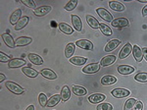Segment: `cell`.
<instances>
[{"label": "cell", "instance_id": "obj_15", "mask_svg": "<svg viewBox=\"0 0 147 110\" xmlns=\"http://www.w3.org/2000/svg\"><path fill=\"white\" fill-rule=\"evenodd\" d=\"M121 44V40L119 39H111L110 41L108 42L107 44H106L105 46V51L106 52H110V51H113V50H115L117 48L118 46Z\"/></svg>", "mask_w": 147, "mask_h": 110}, {"label": "cell", "instance_id": "obj_7", "mask_svg": "<svg viewBox=\"0 0 147 110\" xmlns=\"http://www.w3.org/2000/svg\"><path fill=\"white\" fill-rule=\"evenodd\" d=\"M52 10L51 6H41L38 7V8H35L34 10V14L37 17H43L47 15Z\"/></svg>", "mask_w": 147, "mask_h": 110}, {"label": "cell", "instance_id": "obj_35", "mask_svg": "<svg viewBox=\"0 0 147 110\" xmlns=\"http://www.w3.org/2000/svg\"><path fill=\"white\" fill-rule=\"evenodd\" d=\"M78 5V1L77 0H72V1H69L65 6V10L67 11H73L74 9L77 7Z\"/></svg>", "mask_w": 147, "mask_h": 110}, {"label": "cell", "instance_id": "obj_6", "mask_svg": "<svg viewBox=\"0 0 147 110\" xmlns=\"http://www.w3.org/2000/svg\"><path fill=\"white\" fill-rule=\"evenodd\" d=\"M131 51H132L131 44H130L129 42H127V43H125L124 45V47L121 49V51H120V53H119V58L120 59L127 58V57L129 56L130 53H131Z\"/></svg>", "mask_w": 147, "mask_h": 110}, {"label": "cell", "instance_id": "obj_45", "mask_svg": "<svg viewBox=\"0 0 147 110\" xmlns=\"http://www.w3.org/2000/svg\"><path fill=\"white\" fill-rule=\"evenodd\" d=\"M140 3H147V0H139Z\"/></svg>", "mask_w": 147, "mask_h": 110}, {"label": "cell", "instance_id": "obj_4", "mask_svg": "<svg viewBox=\"0 0 147 110\" xmlns=\"http://www.w3.org/2000/svg\"><path fill=\"white\" fill-rule=\"evenodd\" d=\"M100 63H91V64H88L87 66H85L84 69H82V72L85 74H94L96 72H98L100 70Z\"/></svg>", "mask_w": 147, "mask_h": 110}, {"label": "cell", "instance_id": "obj_42", "mask_svg": "<svg viewBox=\"0 0 147 110\" xmlns=\"http://www.w3.org/2000/svg\"><path fill=\"white\" fill-rule=\"evenodd\" d=\"M142 16H143V17L147 16V5L144 6V8L142 9Z\"/></svg>", "mask_w": 147, "mask_h": 110}, {"label": "cell", "instance_id": "obj_3", "mask_svg": "<svg viewBox=\"0 0 147 110\" xmlns=\"http://www.w3.org/2000/svg\"><path fill=\"white\" fill-rule=\"evenodd\" d=\"M96 12H97V14H98V15L103 19V20L107 21V22H113V16L111 15L110 12H108V10H106L105 8H102V7H100V8H97Z\"/></svg>", "mask_w": 147, "mask_h": 110}, {"label": "cell", "instance_id": "obj_23", "mask_svg": "<svg viewBox=\"0 0 147 110\" xmlns=\"http://www.w3.org/2000/svg\"><path fill=\"white\" fill-rule=\"evenodd\" d=\"M28 22H30V18L28 16H24L21 18V20L15 25V30L16 31H21L22 29H24L26 26L28 25Z\"/></svg>", "mask_w": 147, "mask_h": 110}, {"label": "cell", "instance_id": "obj_40", "mask_svg": "<svg viewBox=\"0 0 147 110\" xmlns=\"http://www.w3.org/2000/svg\"><path fill=\"white\" fill-rule=\"evenodd\" d=\"M142 109H143V103L138 100V101H136V103L134 105V107L132 110H142Z\"/></svg>", "mask_w": 147, "mask_h": 110}, {"label": "cell", "instance_id": "obj_37", "mask_svg": "<svg viewBox=\"0 0 147 110\" xmlns=\"http://www.w3.org/2000/svg\"><path fill=\"white\" fill-rule=\"evenodd\" d=\"M97 110H113V106L110 103H100L97 106Z\"/></svg>", "mask_w": 147, "mask_h": 110}, {"label": "cell", "instance_id": "obj_25", "mask_svg": "<svg viewBox=\"0 0 147 110\" xmlns=\"http://www.w3.org/2000/svg\"><path fill=\"white\" fill-rule=\"evenodd\" d=\"M22 72L26 76H28V77H30V78H35L38 76V72L35 71L34 69L30 68V67H23Z\"/></svg>", "mask_w": 147, "mask_h": 110}, {"label": "cell", "instance_id": "obj_20", "mask_svg": "<svg viewBox=\"0 0 147 110\" xmlns=\"http://www.w3.org/2000/svg\"><path fill=\"white\" fill-rule=\"evenodd\" d=\"M109 6H110V8L112 9V10L117 11V12H123V11H125V9L124 4H122L121 2H118V1H110L109 2Z\"/></svg>", "mask_w": 147, "mask_h": 110}, {"label": "cell", "instance_id": "obj_24", "mask_svg": "<svg viewBox=\"0 0 147 110\" xmlns=\"http://www.w3.org/2000/svg\"><path fill=\"white\" fill-rule=\"evenodd\" d=\"M118 79L114 76H104L103 78L101 79V84L103 86H110V85H113V84L117 83Z\"/></svg>", "mask_w": 147, "mask_h": 110}, {"label": "cell", "instance_id": "obj_33", "mask_svg": "<svg viewBox=\"0 0 147 110\" xmlns=\"http://www.w3.org/2000/svg\"><path fill=\"white\" fill-rule=\"evenodd\" d=\"M137 100L134 99V98H129L127 99V101H125V106H124V110H132L134 107V105H136Z\"/></svg>", "mask_w": 147, "mask_h": 110}, {"label": "cell", "instance_id": "obj_38", "mask_svg": "<svg viewBox=\"0 0 147 110\" xmlns=\"http://www.w3.org/2000/svg\"><path fill=\"white\" fill-rule=\"evenodd\" d=\"M22 3L25 4L27 7H30V8H34V9L35 8V3L32 0H23Z\"/></svg>", "mask_w": 147, "mask_h": 110}, {"label": "cell", "instance_id": "obj_26", "mask_svg": "<svg viewBox=\"0 0 147 110\" xmlns=\"http://www.w3.org/2000/svg\"><path fill=\"white\" fill-rule=\"evenodd\" d=\"M87 58L85 57H82V56H74L72 58H70V62L74 65H77V66H80V65H84V64L86 63Z\"/></svg>", "mask_w": 147, "mask_h": 110}, {"label": "cell", "instance_id": "obj_41", "mask_svg": "<svg viewBox=\"0 0 147 110\" xmlns=\"http://www.w3.org/2000/svg\"><path fill=\"white\" fill-rule=\"evenodd\" d=\"M142 53H143V57L145 58V60L147 61V47L142 48Z\"/></svg>", "mask_w": 147, "mask_h": 110}, {"label": "cell", "instance_id": "obj_5", "mask_svg": "<svg viewBox=\"0 0 147 110\" xmlns=\"http://www.w3.org/2000/svg\"><path fill=\"white\" fill-rule=\"evenodd\" d=\"M76 45L78 47L82 49H84V50H92L93 49V43L91 41L87 39H80L76 42Z\"/></svg>", "mask_w": 147, "mask_h": 110}, {"label": "cell", "instance_id": "obj_10", "mask_svg": "<svg viewBox=\"0 0 147 110\" xmlns=\"http://www.w3.org/2000/svg\"><path fill=\"white\" fill-rule=\"evenodd\" d=\"M2 39H3L5 44L9 47V48H15L16 41H14V39L12 37L11 35H9V33H3V35H2Z\"/></svg>", "mask_w": 147, "mask_h": 110}, {"label": "cell", "instance_id": "obj_1", "mask_svg": "<svg viewBox=\"0 0 147 110\" xmlns=\"http://www.w3.org/2000/svg\"><path fill=\"white\" fill-rule=\"evenodd\" d=\"M6 88H8L11 92H13V94H24V92H25V90H24L22 87H20L19 85L13 82H6Z\"/></svg>", "mask_w": 147, "mask_h": 110}, {"label": "cell", "instance_id": "obj_13", "mask_svg": "<svg viewBox=\"0 0 147 110\" xmlns=\"http://www.w3.org/2000/svg\"><path fill=\"white\" fill-rule=\"evenodd\" d=\"M118 72L121 75H129L134 72V68L129 65H120L118 66Z\"/></svg>", "mask_w": 147, "mask_h": 110}, {"label": "cell", "instance_id": "obj_11", "mask_svg": "<svg viewBox=\"0 0 147 110\" xmlns=\"http://www.w3.org/2000/svg\"><path fill=\"white\" fill-rule=\"evenodd\" d=\"M132 55H134V59L137 62H141L143 59V53H142V49L138 45H134L132 46Z\"/></svg>", "mask_w": 147, "mask_h": 110}, {"label": "cell", "instance_id": "obj_32", "mask_svg": "<svg viewBox=\"0 0 147 110\" xmlns=\"http://www.w3.org/2000/svg\"><path fill=\"white\" fill-rule=\"evenodd\" d=\"M100 31L101 33H103V35H107V37H109V35H112V30H111L110 27H108L106 24H103V23H100Z\"/></svg>", "mask_w": 147, "mask_h": 110}, {"label": "cell", "instance_id": "obj_14", "mask_svg": "<svg viewBox=\"0 0 147 110\" xmlns=\"http://www.w3.org/2000/svg\"><path fill=\"white\" fill-rule=\"evenodd\" d=\"M116 55H108V56H105L101 59L100 61V65L103 67H107L109 65H112L114 62L116 61Z\"/></svg>", "mask_w": 147, "mask_h": 110}, {"label": "cell", "instance_id": "obj_43", "mask_svg": "<svg viewBox=\"0 0 147 110\" xmlns=\"http://www.w3.org/2000/svg\"><path fill=\"white\" fill-rule=\"evenodd\" d=\"M4 80H6V76L3 74H0V82H3Z\"/></svg>", "mask_w": 147, "mask_h": 110}, {"label": "cell", "instance_id": "obj_39", "mask_svg": "<svg viewBox=\"0 0 147 110\" xmlns=\"http://www.w3.org/2000/svg\"><path fill=\"white\" fill-rule=\"evenodd\" d=\"M10 60V56L4 54L3 52H0V62H9Z\"/></svg>", "mask_w": 147, "mask_h": 110}, {"label": "cell", "instance_id": "obj_19", "mask_svg": "<svg viewBox=\"0 0 147 110\" xmlns=\"http://www.w3.org/2000/svg\"><path fill=\"white\" fill-rule=\"evenodd\" d=\"M22 18V10L21 9H17L16 11H14V13L12 14L10 17V23L12 25H16L19 21Z\"/></svg>", "mask_w": 147, "mask_h": 110}, {"label": "cell", "instance_id": "obj_30", "mask_svg": "<svg viewBox=\"0 0 147 110\" xmlns=\"http://www.w3.org/2000/svg\"><path fill=\"white\" fill-rule=\"evenodd\" d=\"M58 27H59V30H60L62 33H66V35H72V33H73V29H72L71 26H69L68 24L60 23Z\"/></svg>", "mask_w": 147, "mask_h": 110}, {"label": "cell", "instance_id": "obj_36", "mask_svg": "<svg viewBox=\"0 0 147 110\" xmlns=\"http://www.w3.org/2000/svg\"><path fill=\"white\" fill-rule=\"evenodd\" d=\"M38 101H39V103L42 107H45L46 104H47V101H48V100H47L46 94H40L39 96H38Z\"/></svg>", "mask_w": 147, "mask_h": 110}, {"label": "cell", "instance_id": "obj_2", "mask_svg": "<svg viewBox=\"0 0 147 110\" xmlns=\"http://www.w3.org/2000/svg\"><path fill=\"white\" fill-rule=\"evenodd\" d=\"M111 94L116 98H124V97L129 96L130 92L129 90H125V88H115L112 90Z\"/></svg>", "mask_w": 147, "mask_h": 110}, {"label": "cell", "instance_id": "obj_22", "mask_svg": "<svg viewBox=\"0 0 147 110\" xmlns=\"http://www.w3.org/2000/svg\"><path fill=\"white\" fill-rule=\"evenodd\" d=\"M15 41H16V46H26V45L32 43V39L28 37H21L16 39Z\"/></svg>", "mask_w": 147, "mask_h": 110}, {"label": "cell", "instance_id": "obj_28", "mask_svg": "<svg viewBox=\"0 0 147 110\" xmlns=\"http://www.w3.org/2000/svg\"><path fill=\"white\" fill-rule=\"evenodd\" d=\"M61 99L63 100V101H67V100L70 99L71 97V90L70 88H69L68 86H64L62 88V90H61Z\"/></svg>", "mask_w": 147, "mask_h": 110}, {"label": "cell", "instance_id": "obj_8", "mask_svg": "<svg viewBox=\"0 0 147 110\" xmlns=\"http://www.w3.org/2000/svg\"><path fill=\"white\" fill-rule=\"evenodd\" d=\"M129 25V22L127 19L125 18H117L115 20H113L112 22V26L115 28H125V27H127Z\"/></svg>", "mask_w": 147, "mask_h": 110}, {"label": "cell", "instance_id": "obj_29", "mask_svg": "<svg viewBox=\"0 0 147 110\" xmlns=\"http://www.w3.org/2000/svg\"><path fill=\"white\" fill-rule=\"evenodd\" d=\"M73 92L77 96H84L87 94V90H85V88L80 87V86H74L73 87Z\"/></svg>", "mask_w": 147, "mask_h": 110}, {"label": "cell", "instance_id": "obj_16", "mask_svg": "<svg viewBox=\"0 0 147 110\" xmlns=\"http://www.w3.org/2000/svg\"><path fill=\"white\" fill-rule=\"evenodd\" d=\"M104 99H105V95L102 94H93L88 97L89 102L92 104L100 103V102L103 101Z\"/></svg>", "mask_w": 147, "mask_h": 110}, {"label": "cell", "instance_id": "obj_21", "mask_svg": "<svg viewBox=\"0 0 147 110\" xmlns=\"http://www.w3.org/2000/svg\"><path fill=\"white\" fill-rule=\"evenodd\" d=\"M86 22L89 25V27H91L92 29H94V30L100 28V23L91 15H86Z\"/></svg>", "mask_w": 147, "mask_h": 110}, {"label": "cell", "instance_id": "obj_31", "mask_svg": "<svg viewBox=\"0 0 147 110\" xmlns=\"http://www.w3.org/2000/svg\"><path fill=\"white\" fill-rule=\"evenodd\" d=\"M75 46H76V44H74V43L67 44V46H66V48H65V56L67 57V58L69 59L72 58L74 52H75Z\"/></svg>", "mask_w": 147, "mask_h": 110}, {"label": "cell", "instance_id": "obj_27", "mask_svg": "<svg viewBox=\"0 0 147 110\" xmlns=\"http://www.w3.org/2000/svg\"><path fill=\"white\" fill-rule=\"evenodd\" d=\"M61 100V95L60 94H54L52 95V96L50 97V98L48 99V101H47V104L46 106L47 107H53L55 106V105H57L60 102Z\"/></svg>", "mask_w": 147, "mask_h": 110}, {"label": "cell", "instance_id": "obj_9", "mask_svg": "<svg viewBox=\"0 0 147 110\" xmlns=\"http://www.w3.org/2000/svg\"><path fill=\"white\" fill-rule=\"evenodd\" d=\"M26 65V61L23 58H13L8 62L9 68H20Z\"/></svg>", "mask_w": 147, "mask_h": 110}, {"label": "cell", "instance_id": "obj_34", "mask_svg": "<svg viewBox=\"0 0 147 110\" xmlns=\"http://www.w3.org/2000/svg\"><path fill=\"white\" fill-rule=\"evenodd\" d=\"M134 80L139 83H147V73L141 72V73L136 74V77H134Z\"/></svg>", "mask_w": 147, "mask_h": 110}, {"label": "cell", "instance_id": "obj_12", "mask_svg": "<svg viewBox=\"0 0 147 110\" xmlns=\"http://www.w3.org/2000/svg\"><path fill=\"white\" fill-rule=\"evenodd\" d=\"M72 24L75 28V30H77L78 32H82V23L80 18L78 15H72Z\"/></svg>", "mask_w": 147, "mask_h": 110}, {"label": "cell", "instance_id": "obj_44", "mask_svg": "<svg viewBox=\"0 0 147 110\" xmlns=\"http://www.w3.org/2000/svg\"><path fill=\"white\" fill-rule=\"evenodd\" d=\"M26 110H34V105H30V106H28Z\"/></svg>", "mask_w": 147, "mask_h": 110}, {"label": "cell", "instance_id": "obj_17", "mask_svg": "<svg viewBox=\"0 0 147 110\" xmlns=\"http://www.w3.org/2000/svg\"><path fill=\"white\" fill-rule=\"evenodd\" d=\"M30 61L32 62L34 65H42L43 64V59L39 56V55L35 54V53H28V55Z\"/></svg>", "mask_w": 147, "mask_h": 110}, {"label": "cell", "instance_id": "obj_18", "mask_svg": "<svg viewBox=\"0 0 147 110\" xmlns=\"http://www.w3.org/2000/svg\"><path fill=\"white\" fill-rule=\"evenodd\" d=\"M40 74L43 76L44 78L48 79V80H56L57 75L54 71L50 70V69H43V70L40 71Z\"/></svg>", "mask_w": 147, "mask_h": 110}]
</instances>
